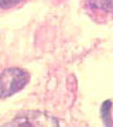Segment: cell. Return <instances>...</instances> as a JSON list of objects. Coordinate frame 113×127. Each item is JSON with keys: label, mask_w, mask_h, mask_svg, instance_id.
I'll return each instance as SVG.
<instances>
[{"label": "cell", "mask_w": 113, "mask_h": 127, "mask_svg": "<svg viewBox=\"0 0 113 127\" xmlns=\"http://www.w3.org/2000/svg\"><path fill=\"white\" fill-rule=\"evenodd\" d=\"M85 3L92 11L113 14V0H85Z\"/></svg>", "instance_id": "3"}, {"label": "cell", "mask_w": 113, "mask_h": 127, "mask_svg": "<svg viewBox=\"0 0 113 127\" xmlns=\"http://www.w3.org/2000/svg\"><path fill=\"white\" fill-rule=\"evenodd\" d=\"M3 127H59V124L54 116L40 110H31L16 116Z\"/></svg>", "instance_id": "2"}, {"label": "cell", "mask_w": 113, "mask_h": 127, "mask_svg": "<svg viewBox=\"0 0 113 127\" xmlns=\"http://www.w3.org/2000/svg\"><path fill=\"white\" fill-rule=\"evenodd\" d=\"M30 81V73L20 68H7L0 73V97L17 93Z\"/></svg>", "instance_id": "1"}, {"label": "cell", "mask_w": 113, "mask_h": 127, "mask_svg": "<svg viewBox=\"0 0 113 127\" xmlns=\"http://www.w3.org/2000/svg\"><path fill=\"white\" fill-rule=\"evenodd\" d=\"M102 117H103L106 126L110 127V100H106L103 104H102Z\"/></svg>", "instance_id": "4"}, {"label": "cell", "mask_w": 113, "mask_h": 127, "mask_svg": "<svg viewBox=\"0 0 113 127\" xmlns=\"http://www.w3.org/2000/svg\"><path fill=\"white\" fill-rule=\"evenodd\" d=\"M23 0H0V7L1 9H9V7H13V6L21 3Z\"/></svg>", "instance_id": "5"}]
</instances>
